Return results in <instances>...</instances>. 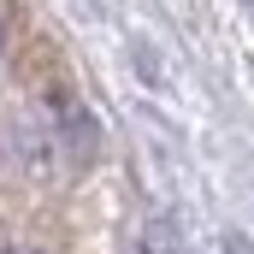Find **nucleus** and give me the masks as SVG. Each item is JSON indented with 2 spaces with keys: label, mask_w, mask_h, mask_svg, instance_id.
<instances>
[{
  "label": "nucleus",
  "mask_w": 254,
  "mask_h": 254,
  "mask_svg": "<svg viewBox=\"0 0 254 254\" xmlns=\"http://www.w3.org/2000/svg\"><path fill=\"white\" fill-rule=\"evenodd\" d=\"M48 119H54V136H60V148H65V160H89L95 154V113L83 107V101H71L65 89H54L48 95Z\"/></svg>",
  "instance_id": "nucleus-1"
},
{
  "label": "nucleus",
  "mask_w": 254,
  "mask_h": 254,
  "mask_svg": "<svg viewBox=\"0 0 254 254\" xmlns=\"http://www.w3.org/2000/svg\"><path fill=\"white\" fill-rule=\"evenodd\" d=\"M0 254H42L36 243H18V237H0Z\"/></svg>",
  "instance_id": "nucleus-2"
},
{
  "label": "nucleus",
  "mask_w": 254,
  "mask_h": 254,
  "mask_svg": "<svg viewBox=\"0 0 254 254\" xmlns=\"http://www.w3.org/2000/svg\"><path fill=\"white\" fill-rule=\"evenodd\" d=\"M0 54H6V30H0Z\"/></svg>",
  "instance_id": "nucleus-3"
}]
</instances>
